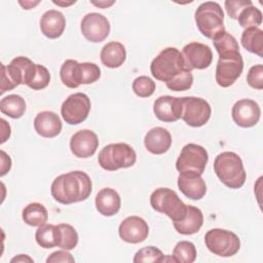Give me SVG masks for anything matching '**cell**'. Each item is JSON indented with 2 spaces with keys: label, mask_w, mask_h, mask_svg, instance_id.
I'll use <instances>...</instances> for the list:
<instances>
[{
  "label": "cell",
  "mask_w": 263,
  "mask_h": 263,
  "mask_svg": "<svg viewBox=\"0 0 263 263\" xmlns=\"http://www.w3.org/2000/svg\"><path fill=\"white\" fill-rule=\"evenodd\" d=\"M153 112L160 121L175 122L182 117L183 100L173 96H161L155 100Z\"/></svg>",
  "instance_id": "e0dca14e"
},
{
  "label": "cell",
  "mask_w": 263,
  "mask_h": 263,
  "mask_svg": "<svg viewBox=\"0 0 263 263\" xmlns=\"http://www.w3.org/2000/svg\"><path fill=\"white\" fill-rule=\"evenodd\" d=\"M23 220L30 226H41L48 220L46 208L39 202H31L25 206L22 213Z\"/></svg>",
  "instance_id": "f1b7e54d"
},
{
  "label": "cell",
  "mask_w": 263,
  "mask_h": 263,
  "mask_svg": "<svg viewBox=\"0 0 263 263\" xmlns=\"http://www.w3.org/2000/svg\"><path fill=\"white\" fill-rule=\"evenodd\" d=\"M243 70L241 54L228 58H219L216 67V82L222 87L232 85Z\"/></svg>",
  "instance_id": "5bb4252c"
},
{
  "label": "cell",
  "mask_w": 263,
  "mask_h": 263,
  "mask_svg": "<svg viewBox=\"0 0 263 263\" xmlns=\"http://www.w3.org/2000/svg\"><path fill=\"white\" fill-rule=\"evenodd\" d=\"M146 149L155 155L165 153L172 145V136L170 132L161 126L151 128L144 138Z\"/></svg>",
  "instance_id": "44dd1931"
},
{
  "label": "cell",
  "mask_w": 263,
  "mask_h": 263,
  "mask_svg": "<svg viewBox=\"0 0 263 263\" xmlns=\"http://www.w3.org/2000/svg\"><path fill=\"white\" fill-rule=\"evenodd\" d=\"M237 21L239 26L245 29L258 27L262 24V12L256 6L250 5L240 11Z\"/></svg>",
  "instance_id": "836d02e7"
},
{
  "label": "cell",
  "mask_w": 263,
  "mask_h": 263,
  "mask_svg": "<svg viewBox=\"0 0 263 263\" xmlns=\"http://www.w3.org/2000/svg\"><path fill=\"white\" fill-rule=\"evenodd\" d=\"M26 261H28V262H33V259L30 258V257L27 256V255H24V254H21V255H18L17 257H14V258L11 259V263H13V262H26Z\"/></svg>",
  "instance_id": "ee69618b"
},
{
  "label": "cell",
  "mask_w": 263,
  "mask_h": 263,
  "mask_svg": "<svg viewBox=\"0 0 263 263\" xmlns=\"http://www.w3.org/2000/svg\"><path fill=\"white\" fill-rule=\"evenodd\" d=\"M164 256L162 252L156 247L149 246L143 249H140L133 259L135 263H160L163 262Z\"/></svg>",
  "instance_id": "e575fe53"
},
{
  "label": "cell",
  "mask_w": 263,
  "mask_h": 263,
  "mask_svg": "<svg viewBox=\"0 0 263 263\" xmlns=\"http://www.w3.org/2000/svg\"><path fill=\"white\" fill-rule=\"evenodd\" d=\"M0 153H1V161H2L1 176H4L10 170V167H11V159L3 150Z\"/></svg>",
  "instance_id": "7bdbcfd3"
},
{
  "label": "cell",
  "mask_w": 263,
  "mask_h": 263,
  "mask_svg": "<svg viewBox=\"0 0 263 263\" xmlns=\"http://www.w3.org/2000/svg\"><path fill=\"white\" fill-rule=\"evenodd\" d=\"M80 29L86 40L99 43L108 37L110 33V23L103 14L90 12L83 16Z\"/></svg>",
  "instance_id": "4fadbf2b"
},
{
  "label": "cell",
  "mask_w": 263,
  "mask_h": 263,
  "mask_svg": "<svg viewBox=\"0 0 263 263\" xmlns=\"http://www.w3.org/2000/svg\"><path fill=\"white\" fill-rule=\"evenodd\" d=\"M98 147V136L90 129H80L76 132L70 139L71 152L78 158H88L92 156Z\"/></svg>",
  "instance_id": "ac0fdd59"
},
{
  "label": "cell",
  "mask_w": 263,
  "mask_h": 263,
  "mask_svg": "<svg viewBox=\"0 0 263 263\" xmlns=\"http://www.w3.org/2000/svg\"><path fill=\"white\" fill-rule=\"evenodd\" d=\"M49 81H50V74L48 70L44 66L37 64V71H36L35 77L28 86L33 90H40L45 88L48 85Z\"/></svg>",
  "instance_id": "f35d334b"
},
{
  "label": "cell",
  "mask_w": 263,
  "mask_h": 263,
  "mask_svg": "<svg viewBox=\"0 0 263 263\" xmlns=\"http://www.w3.org/2000/svg\"><path fill=\"white\" fill-rule=\"evenodd\" d=\"M95 203L97 211L101 215L105 217H111L119 212L121 199L115 189L103 188L98 192Z\"/></svg>",
  "instance_id": "603a6c76"
},
{
  "label": "cell",
  "mask_w": 263,
  "mask_h": 263,
  "mask_svg": "<svg viewBox=\"0 0 263 263\" xmlns=\"http://www.w3.org/2000/svg\"><path fill=\"white\" fill-rule=\"evenodd\" d=\"M90 100L83 92L70 95L62 104L61 114L66 123L76 125L82 123L90 111Z\"/></svg>",
  "instance_id": "30bf717a"
},
{
  "label": "cell",
  "mask_w": 263,
  "mask_h": 263,
  "mask_svg": "<svg viewBox=\"0 0 263 263\" xmlns=\"http://www.w3.org/2000/svg\"><path fill=\"white\" fill-rule=\"evenodd\" d=\"M185 69L182 52L176 47H166L151 62L150 71L152 76L163 82H168Z\"/></svg>",
  "instance_id": "277c9868"
},
{
  "label": "cell",
  "mask_w": 263,
  "mask_h": 263,
  "mask_svg": "<svg viewBox=\"0 0 263 263\" xmlns=\"http://www.w3.org/2000/svg\"><path fill=\"white\" fill-rule=\"evenodd\" d=\"M58 228H59L58 247L67 251L73 250L78 243V233L76 229L72 225L66 224V223L59 224Z\"/></svg>",
  "instance_id": "d6a6232c"
},
{
  "label": "cell",
  "mask_w": 263,
  "mask_h": 263,
  "mask_svg": "<svg viewBox=\"0 0 263 263\" xmlns=\"http://www.w3.org/2000/svg\"><path fill=\"white\" fill-rule=\"evenodd\" d=\"M214 171L220 181L231 189H238L246 182L242 160L234 152L225 151L218 154L214 161Z\"/></svg>",
  "instance_id": "7a4b0ae2"
},
{
  "label": "cell",
  "mask_w": 263,
  "mask_h": 263,
  "mask_svg": "<svg viewBox=\"0 0 263 263\" xmlns=\"http://www.w3.org/2000/svg\"><path fill=\"white\" fill-rule=\"evenodd\" d=\"M203 224V215L200 209L194 205L187 204V213L184 219L178 222H173V225L178 233L183 235H191L199 231Z\"/></svg>",
  "instance_id": "cb8c5ba5"
},
{
  "label": "cell",
  "mask_w": 263,
  "mask_h": 263,
  "mask_svg": "<svg viewBox=\"0 0 263 263\" xmlns=\"http://www.w3.org/2000/svg\"><path fill=\"white\" fill-rule=\"evenodd\" d=\"M150 204L154 211L165 214L173 222L181 221L187 213V204L170 188L154 190L150 195Z\"/></svg>",
  "instance_id": "52a82bcc"
},
{
  "label": "cell",
  "mask_w": 263,
  "mask_h": 263,
  "mask_svg": "<svg viewBox=\"0 0 263 263\" xmlns=\"http://www.w3.org/2000/svg\"><path fill=\"white\" fill-rule=\"evenodd\" d=\"M37 64L27 57L14 58L8 66L1 65V93L11 90L20 84L29 85L35 77Z\"/></svg>",
  "instance_id": "3957f363"
},
{
  "label": "cell",
  "mask_w": 263,
  "mask_h": 263,
  "mask_svg": "<svg viewBox=\"0 0 263 263\" xmlns=\"http://www.w3.org/2000/svg\"><path fill=\"white\" fill-rule=\"evenodd\" d=\"M0 111L10 118H21L26 111V102L18 95H8L1 99Z\"/></svg>",
  "instance_id": "83f0119b"
},
{
  "label": "cell",
  "mask_w": 263,
  "mask_h": 263,
  "mask_svg": "<svg viewBox=\"0 0 263 263\" xmlns=\"http://www.w3.org/2000/svg\"><path fill=\"white\" fill-rule=\"evenodd\" d=\"M91 3H92L93 5H96V6L101 7V8H107V7L111 6L112 4H114V1H110V2H108V1H99V2L91 1Z\"/></svg>",
  "instance_id": "f6af8a7d"
},
{
  "label": "cell",
  "mask_w": 263,
  "mask_h": 263,
  "mask_svg": "<svg viewBox=\"0 0 263 263\" xmlns=\"http://www.w3.org/2000/svg\"><path fill=\"white\" fill-rule=\"evenodd\" d=\"M193 83V75L191 71L184 70L180 74H178L176 77H174L172 80L166 82L167 88L174 91H184L189 89L192 86Z\"/></svg>",
  "instance_id": "74e56055"
},
{
  "label": "cell",
  "mask_w": 263,
  "mask_h": 263,
  "mask_svg": "<svg viewBox=\"0 0 263 263\" xmlns=\"http://www.w3.org/2000/svg\"><path fill=\"white\" fill-rule=\"evenodd\" d=\"M20 4H21V5H23L24 9H31V8H33L35 5L39 4V1H36V2H32V1H25V3H24V2H22V1H20Z\"/></svg>",
  "instance_id": "bcb514c9"
},
{
  "label": "cell",
  "mask_w": 263,
  "mask_h": 263,
  "mask_svg": "<svg viewBox=\"0 0 263 263\" xmlns=\"http://www.w3.org/2000/svg\"><path fill=\"white\" fill-rule=\"evenodd\" d=\"M120 238L128 243L143 242L149 234V226L147 222L138 216L125 218L118 227Z\"/></svg>",
  "instance_id": "2e32d148"
},
{
  "label": "cell",
  "mask_w": 263,
  "mask_h": 263,
  "mask_svg": "<svg viewBox=\"0 0 263 263\" xmlns=\"http://www.w3.org/2000/svg\"><path fill=\"white\" fill-rule=\"evenodd\" d=\"M204 242L211 253L220 257H231L240 249V239L232 231L214 228L204 235Z\"/></svg>",
  "instance_id": "ba28073f"
},
{
  "label": "cell",
  "mask_w": 263,
  "mask_h": 263,
  "mask_svg": "<svg viewBox=\"0 0 263 263\" xmlns=\"http://www.w3.org/2000/svg\"><path fill=\"white\" fill-rule=\"evenodd\" d=\"M178 187L186 197L193 200L201 199L206 192V185L201 175L193 173H180Z\"/></svg>",
  "instance_id": "d6986e66"
},
{
  "label": "cell",
  "mask_w": 263,
  "mask_h": 263,
  "mask_svg": "<svg viewBox=\"0 0 263 263\" xmlns=\"http://www.w3.org/2000/svg\"><path fill=\"white\" fill-rule=\"evenodd\" d=\"M208 160V152L202 146L189 143L182 148V151L176 161V168L180 173L202 175Z\"/></svg>",
  "instance_id": "9c48e42d"
},
{
  "label": "cell",
  "mask_w": 263,
  "mask_h": 263,
  "mask_svg": "<svg viewBox=\"0 0 263 263\" xmlns=\"http://www.w3.org/2000/svg\"><path fill=\"white\" fill-rule=\"evenodd\" d=\"M66 18L64 14L55 9L45 11L40 18V30L49 39H57L64 33Z\"/></svg>",
  "instance_id": "7402d4cb"
},
{
  "label": "cell",
  "mask_w": 263,
  "mask_h": 263,
  "mask_svg": "<svg viewBox=\"0 0 263 263\" xmlns=\"http://www.w3.org/2000/svg\"><path fill=\"white\" fill-rule=\"evenodd\" d=\"M60 77L67 87L77 88L80 83L79 63L75 60H66L60 69Z\"/></svg>",
  "instance_id": "4dcf8cb0"
},
{
  "label": "cell",
  "mask_w": 263,
  "mask_h": 263,
  "mask_svg": "<svg viewBox=\"0 0 263 263\" xmlns=\"http://www.w3.org/2000/svg\"><path fill=\"white\" fill-rule=\"evenodd\" d=\"M233 121L240 127H252L260 119L261 109L254 100L241 99L237 101L231 110Z\"/></svg>",
  "instance_id": "9a60e30c"
},
{
  "label": "cell",
  "mask_w": 263,
  "mask_h": 263,
  "mask_svg": "<svg viewBox=\"0 0 263 263\" xmlns=\"http://www.w3.org/2000/svg\"><path fill=\"white\" fill-rule=\"evenodd\" d=\"M214 46L219 54V58L235 57L239 53V46L236 39L226 32V30L213 39Z\"/></svg>",
  "instance_id": "484cf974"
},
{
  "label": "cell",
  "mask_w": 263,
  "mask_h": 263,
  "mask_svg": "<svg viewBox=\"0 0 263 263\" xmlns=\"http://www.w3.org/2000/svg\"><path fill=\"white\" fill-rule=\"evenodd\" d=\"M92 190L89 176L82 171H72L58 176L50 186L53 199L62 204H71L87 199Z\"/></svg>",
  "instance_id": "6da1fadb"
},
{
  "label": "cell",
  "mask_w": 263,
  "mask_h": 263,
  "mask_svg": "<svg viewBox=\"0 0 263 263\" xmlns=\"http://www.w3.org/2000/svg\"><path fill=\"white\" fill-rule=\"evenodd\" d=\"M47 263H59V262H69V263H73L75 262V259L73 258V256L66 251H55L53 253H51L47 259H46Z\"/></svg>",
  "instance_id": "b9f144b4"
},
{
  "label": "cell",
  "mask_w": 263,
  "mask_h": 263,
  "mask_svg": "<svg viewBox=\"0 0 263 263\" xmlns=\"http://www.w3.org/2000/svg\"><path fill=\"white\" fill-rule=\"evenodd\" d=\"M79 73H80V83L90 84L99 80L101 76V69L95 63H79Z\"/></svg>",
  "instance_id": "d590c367"
},
{
  "label": "cell",
  "mask_w": 263,
  "mask_h": 263,
  "mask_svg": "<svg viewBox=\"0 0 263 263\" xmlns=\"http://www.w3.org/2000/svg\"><path fill=\"white\" fill-rule=\"evenodd\" d=\"M101 62L108 68L114 69L120 67L126 59V50L122 43L111 41L103 46L100 53Z\"/></svg>",
  "instance_id": "d4e9b609"
},
{
  "label": "cell",
  "mask_w": 263,
  "mask_h": 263,
  "mask_svg": "<svg viewBox=\"0 0 263 263\" xmlns=\"http://www.w3.org/2000/svg\"><path fill=\"white\" fill-rule=\"evenodd\" d=\"M224 5L227 14L232 20H237L240 11L248 6L253 5V2L251 0H226Z\"/></svg>",
  "instance_id": "60d3db41"
},
{
  "label": "cell",
  "mask_w": 263,
  "mask_h": 263,
  "mask_svg": "<svg viewBox=\"0 0 263 263\" xmlns=\"http://www.w3.org/2000/svg\"><path fill=\"white\" fill-rule=\"evenodd\" d=\"M182 55L185 69L202 70L208 68L213 61V52L209 45L200 42H190L183 47Z\"/></svg>",
  "instance_id": "7c38bea8"
},
{
  "label": "cell",
  "mask_w": 263,
  "mask_h": 263,
  "mask_svg": "<svg viewBox=\"0 0 263 263\" xmlns=\"http://www.w3.org/2000/svg\"><path fill=\"white\" fill-rule=\"evenodd\" d=\"M137 154L126 143H112L105 146L99 153L98 162L106 171L127 168L136 163Z\"/></svg>",
  "instance_id": "8992f818"
},
{
  "label": "cell",
  "mask_w": 263,
  "mask_h": 263,
  "mask_svg": "<svg viewBox=\"0 0 263 263\" xmlns=\"http://www.w3.org/2000/svg\"><path fill=\"white\" fill-rule=\"evenodd\" d=\"M247 82L255 89L263 88V65L259 64L251 67L247 75Z\"/></svg>",
  "instance_id": "ab89813d"
},
{
  "label": "cell",
  "mask_w": 263,
  "mask_h": 263,
  "mask_svg": "<svg viewBox=\"0 0 263 263\" xmlns=\"http://www.w3.org/2000/svg\"><path fill=\"white\" fill-rule=\"evenodd\" d=\"M62 120L60 116L52 111H42L34 119V128L36 133L43 138H54L62 132Z\"/></svg>",
  "instance_id": "ffe728a7"
},
{
  "label": "cell",
  "mask_w": 263,
  "mask_h": 263,
  "mask_svg": "<svg viewBox=\"0 0 263 263\" xmlns=\"http://www.w3.org/2000/svg\"><path fill=\"white\" fill-rule=\"evenodd\" d=\"M37 243L43 249H51L59 245V228L58 225L43 224L38 226L35 233Z\"/></svg>",
  "instance_id": "f546056e"
},
{
  "label": "cell",
  "mask_w": 263,
  "mask_h": 263,
  "mask_svg": "<svg viewBox=\"0 0 263 263\" xmlns=\"http://www.w3.org/2000/svg\"><path fill=\"white\" fill-rule=\"evenodd\" d=\"M194 18L199 32L209 39L213 40L225 31L223 25L224 12L217 2L206 1L201 3L195 10Z\"/></svg>",
  "instance_id": "5b68a950"
},
{
  "label": "cell",
  "mask_w": 263,
  "mask_h": 263,
  "mask_svg": "<svg viewBox=\"0 0 263 263\" xmlns=\"http://www.w3.org/2000/svg\"><path fill=\"white\" fill-rule=\"evenodd\" d=\"M183 112L182 119L189 126L200 127L204 125L212 113L210 104L201 98L183 97Z\"/></svg>",
  "instance_id": "8fae6325"
},
{
  "label": "cell",
  "mask_w": 263,
  "mask_h": 263,
  "mask_svg": "<svg viewBox=\"0 0 263 263\" xmlns=\"http://www.w3.org/2000/svg\"><path fill=\"white\" fill-rule=\"evenodd\" d=\"M196 249L193 242L181 240L177 242L173 250V258L179 263H192L196 259Z\"/></svg>",
  "instance_id": "1f68e13d"
},
{
  "label": "cell",
  "mask_w": 263,
  "mask_h": 263,
  "mask_svg": "<svg viewBox=\"0 0 263 263\" xmlns=\"http://www.w3.org/2000/svg\"><path fill=\"white\" fill-rule=\"evenodd\" d=\"M245 49L262 57L263 50V31L258 27H251L245 29L240 38Z\"/></svg>",
  "instance_id": "4316f807"
},
{
  "label": "cell",
  "mask_w": 263,
  "mask_h": 263,
  "mask_svg": "<svg viewBox=\"0 0 263 263\" xmlns=\"http://www.w3.org/2000/svg\"><path fill=\"white\" fill-rule=\"evenodd\" d=\"M54 4H57V5H60V6H68V5H71V4H73V3H75L76 1H71V2H66V3H64V2H60V1H52Z\"/></svg>",
  "instance_id": "7dc6e473"
},
{
  "label": "cell",
  "mask_w": 263,
  "mask_h": 263,
  "mask_svg": "<svg viewBox=\"0 0 263 263\" xmlns=\"http://www.w3.org/2000/svg\"><path fill=\"white\" fill-rule=\"evenodd\" d=\"M155 87V82L148 76H139L133 82V90L140 98L152 96Z\"/></svg>",
  "instance_id": "8d00e7d4"
}]
</instances>
